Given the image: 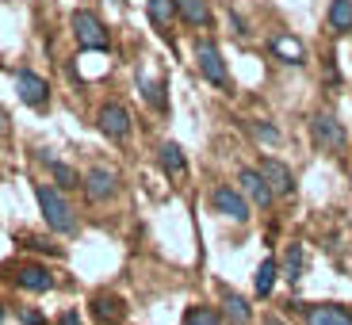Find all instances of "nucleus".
I'll return each mask as SVG.
<instances>
[{
    "label": "nucleus",
    "instance_id": "nucleus-17",
    "mask_svg": "<svg viewBox=\"0 0 352 325\" xmlns=\"http://www.w3.org/2000/svg\"><path fill=\"white\" fill-rule=\"evenodd\" d=\"M46 172H50V184L58 188V192H80L85 188V172H77L73 165H65V161H54V157H43Z\"/></svg>",
    "mask_w": 352,
    "mask_h": 325
},
{
    "label": "nucleus",
    "instance_id": "nucleus-22",
    "mask_svg": "<svg viewBox=\"0 0 352 325\" xmlns=\"http://www.w3.org/2000/svg\"><path fill=\"white\" fill-rule=\"evenodd\" d=\"M276 276H283L280 260H276V256H264L261 268H256V280H253V295H256V299H268V295H272Z\"/></svg>",
    "mask_w": 352,
    "mask_h": 325
},
{
    "label": "nucleus",
    "instance_id": "nucleus-25",
    "mask_svg": "<svg viewBox=\"0 0 352 325\" xmlns=\"http://www.w3.org/2000/svg\"><path fill=\"white\" fill-rule=\"evenodd\" d=\"M138 88H142V100H146V104H150L157 115H165V111H168L165 80H146V77H138Z\"/></svg>",
    "mask_w": 352,
    "mask_h": 325
},
{
    "label": "nucleus",
    "instance_id": "nucleus-29",
    "mask_svg": "<svg viewBox=\"0 0 352 325\" xmlns=\"http://www.w3.org/2000/svg\"><path fill=\"white\" fill-rule=\"evenodd\" d=\"M261 325H291V322H287V317H280V314H264Z\"/></svg>",
    "mask_w": 352,
    "mask_h": 325
},
{
    "label": "nucleus",
    "instance_id": "nucleus-7",
    "mask_svg": "<svg viewBox=\"0 0 352 325\" xmlns=\"http://www.w3.org/2000/svg\"><path fill=\"white\" fill-rule=\"evenodd\" d=\"M12 77H16V96H19V104L31 107V111H38V115L50 111V80H46L43 73L19 65Z\"/></svg>",
    "mask_w": 352,
    "mask_h": 325
},
{
    "label": "nucleus",
    "instance_id": "nucleus-15",
    "mask_svg": "<svg viewBox=\"0 0 352 325\" xmlns=\"http://www.w3.org/2000/svg\"><path fill=\"white\" fill-rule=\"evenodd\" d=\"M219 310H222V322L226 325H253V302L241 291L226 287V283L219 287Z\"/></svg>",
    "mask_w": 352,
    "mask_h": 325
},
{
    "label": "nucleus",
    "instance_id": "nucleus-21",
    "mask_svg": "<svg viewBox=\"0 0 352 325\" xmlns=\"http://www.w3.org/2000/svg\"><path fill=\"white\" fill-rule=\"evenodd\" d=\"M326 27L333 35H352V0H329Z\"/></svg>",
    "mask_w": 352,
    "mask_h": 325
},
{
    "label": "nucleus",
    "instance_id": "nucleus-14",
    "mask_svg": "<svg viewBox=\"0 0 352 325\" xmlns=\"http://www.w3.org/2000/svg\"><path fill=\"white\" fill-rule=\"evenodd\" d=\"M88 314L96 317L100 325H123L126 322V302L115 291H92L88 299Z\"/></svg>",
    "mask_w": 352,
    "mask_h": 325
},
{
    "label": "nucleus",
    "instance_id": "nucleus-27",
    "mask_svg": "<svg viewBox=\"0 0 352 325\" xmlns=\"http://www.w3.org/2000/svg\"><path fill=\"white\" fill-rule=\"evenodd\" d=\"M16 317H19V325H46V314H38V310H31V306H19Z\"/></svg>",
    "mask_w": 352,
    "mask_h": 325
},
{
    "label": "nucleus",
    "instance_id": "nucleus-8",
    "mask_svg": "<svg viewBox=\"0 0 352 325\" xmlns=\"http://www.w3.org/2000/svg\"><path fill=\"white\" fill-rule=\"evenodd\" d=\"M85 199L88 203H96V207H104V203H111V199H119V192H123V176L115 172V168H107V165H92L85 172Z\"/></svg>",
    "mask_w": 352,
    "mask_h": 325
},
{
    "label": "nucleus",
    "instance_id": "nucleus-13",
    "mask_svg": "<svg viewBox=\"0 0 352 325\" xmlns=\"http://www.w3.org/2000/svg\"><path fill=\"white\" fill-rule=\"evenodd\" d=\"M238 184H241V192L249 195V203L261 207V211H268V207L276 203V192L268 188V180H264V172L256 165H241L238 168Z\"/></svg>",
    "mask_w": 352,
    "mask_h": 325
},
{
    "label": "nucleus",
    "instance_id": "nucleus-12",
    "mask_svg": "<svg viewBox=\"0 0 352 325\" xmlns=\"http://www.w3.org/2000/svg\"><path fill=\"white\" fill-rule=\"evenodd\" d=\"M157 168L173 180V184H188L192 176V165H188V153L180 142H161L157 146Z\"/></svg>",
    "mask_w": 352,
    "mask_h": 325
},
{
    "label": "nucleus",
    "instance_id": "nucleus-24",
    "mask_svg": "<svg viewBox=\"0 0 352 325\" xmlns=\"http://www.w3.org/2000/svg\"><path fill=\"white\" fill-rule=\"evenodd\" d=\"M241 126H245L256 142H264V146H280L283 142V131L276 123H268V119H241Z\"/></svg>",
    "mask_w": 352,
    "mask_h": 325
},
{
    "label": "nucleus",
    "instance_id": "nucleus-5",
    "mask_svg": "<svg viewBox=\"0 0 352 325\" xmlns=\"http://www.w3.org/2000/svg\"><path fill=\"white\" fill-rule=\"evenodd\" d=\"M92 123H96V131L104 134L107 142H115V146H126V142L134 138V115L123 100H104V104L96 107V115H92Z\"/></svg>",
    "mask_w": 352,
    "mask_h": 325
},
{
    "label": "nucleus",
    "instance_id": "nucleus-30",
    "mask_svg": "<svg viewBox=\"0 0 352 325\" xmlns=\"http://www.w3.org/2000/svg\"><path fill=\"white\" fill-rule=\"evenodd\" d=\"M8 322V302H0V325Z\"/></svg>",
    "mask_w": 352,
    "mask_h": 325
},
{
    "label": "nucleus",
    "instance_id": "nucleus-31",
    "mask_svg": "<svg viewBox=\"0 0 352 325\" xmlns=\"http://www.w3.org/2000/svg\"><path fill=\"white\" fill-rule=\"evenodd\" d=\"M0 134H4V111H0Z\"/></svg>",
    "mask_w": 352,
    "mask_h": 325
},
{
    "label": "nucleus",
    "instance_id": "nucleus-11",
    "mask_svg": "<svg viewBox=\"0 0 352 325\" xmlns=\"http://www.w3.org/2000/svg\"><path fill=\"white\" fill-rule=\"evenodd\" d=\"M264 172V180H268V188L276 192V199H291L295 195V188H299V180H295V172H291L287 161L272 157V153H264L261 165H256Z\"/></svg>",
    "mask_w": 352,
    "mask_h": 325
},
{
    "label": "nucleus",
    "instance_id": "nucleus-19",
    "mask_svg": "<svg viewBox=\"0 0 352 325\" xmlns=\"http://www.w3.org/2000/svg\"><path fill=\"white\" fill-rule=\"evenodd\" d=\"M280 268H283V280H287L291 287H299L302 276H307V249H302V241H291V245L283 249Z\"/></svg>",
    "mask_w": 352,
    "mask_h": 325
},
{
    "label": "nucleus",
    "instance_id": "nucleus-3",
    "mask_svg": "<svg viewBox=\"0 0 352 325\" xmlns=\"http://www.w3.org/2000/svg\"><path fill=\"white\" fill-rule=\"evenodd\" d=\"M69 35L77 43V50L85 54H107L111 50V31L100 19V12L92 8H73L69 12Z\"/></svg>",
    "mask_w": 352,
    "mask_h": 325
},
{
    "label": "nucleus",
    "instance_id": "nucleus-26",
    "mask_svg": "<svg viewBox=\"0 0 352 325\" xmlns=\"http://www.w3.org/2000/svg\"><path fill=\"white\" fill-rule=\"evenodd\" d=\"M19 245L31 249V253H38V256H65V249L58 245V241L38 238V234H19Z\"/></svg>",
    "mask_w": 352,
    "mask_h": 325
},
{
    "label": "nucleus",
    "instance_id": "nucleus-16",
    "mask_svg": "<svg viewBox=\"0 0 352 325\" xmlns=\"http://www.w3.org/2000/svg\"><path fill=\"white\" fill-rule=\"evenodd\" d=\"M176 16L192 31H211L214 27V8L211 0H176Z\"/></svg>",
    "mask_w": 352,
    "mask_h": 325
},
{
    "label": "nucleus",
    "instance_id": "nucleus-6",
    "mask_svg": "<svg viewBox=\"0 0 352 325\" xmlns=\"http://www.w3.org/2000/svg\"><path fill=\"white\" fill-rule=\"evenodd\" d=\"M207 203H211L214 214L238 222V226H245V222L253 218V203H249V195L241 192V188H234V184H214L211 192H207Z\"/></svg>",
    "mask_w": 352,
    "mask_h": 325
},
{
    "label": "nucleus",
    "instance_id": "nucleus-2",
    "mask_svg": "<svg viewBox=\"0 0 352 325\" xmlns=\"http://www.w3.org/2000/svg\"><path fill=\"white\" fill-rule=\"evenodd\" d=\"M192 58H195V69H199V77L207 80L214 92H222V96H234V77H230V65H226V58H222L219 43H214L211 35H195Z\"/></svg>",
    "mask_w": 352,
    "mask_h": 325
},
{
    "label": "nucleus",
    "instance_id": "nucleus-18",
    "mask_svg": "<svg viewBox=\"0 0 352 325\" xmlns=\"http://www.w3.org/2000/svg\"><path fill=\"white\" fill-rule=\"evenodd\" d=\"M146 12H150V23L157 27V35L165 43H173V27H176V0H146Z\"/></svg>",
    "mask_w": 352,
    "mask_h": 325
},
{
    "label": "nucleus",
    "instance_id": "nucleus-23",
    "mask_svg": "<svg viewBox=\"0 0 352 325\" xmlns=\"http://www.w3.org/2000/svg\"><path fill=\"white\" fill-rule=\"evenodd\" d=\"M180 325H226L222 322V310L211 306V302H192L180 317Z\"/></svg>",
    "mask_w": 352,
    "mask_h": 325
},
{
    "label": "nucleus",
    "instance_id": "nucleus-1",
    "mask_svg": "<svg viewBox=\"0 0 352 325\" xmlns=\"http://www.w3.org/2000/svg\"><path fill=\"white\" fill-rule=\"evenodd\" d=\"M31 188H35V203H38V214H43L46 229H50V234H62V238H77L80 234V214L69 203V195L58 192L50 180H35Z\"/></svg>",
    "mask_w": 352,
    "mask_h": 325
},
{
    "label": "nucleus",
    "instance_id": "nucleus-20",
    "mask_svg": "<svg viewBox=\"0 0 352 325\" xmlns=\"http://www.w3.org/2000/svg\"><path fill=\"white\" fill-rule=\"evenodd\" d=\"M268 46H272V54L283 65H302L307 62V46H302L299 38H291V35H276Z\"/></svg>",
    "mask_w": 352,
    "mask_h": 325
},
{
    "label": "nucleus",
    "instance_id": "nucleus-10",
    "mask_svg": "<svg viewBox=\"0 0 352 325\" xmlns=\"http://www.w3.org/2000/svg\"><path fill=\"white\" fill-rule=\"evenodd\" d=\"M302 325H352V306L344 302H291Z\"/></svg>",
    "mask_w": 352,
    "mask_h": 325
},
{
    "label": "nucleus",
    "instance_id": "nucleus-4",
    "mask_svg": "<svg viewBox=\"0 0 352 325\" xmlns=\"http://www.w3.org/2000/svg\"><path fill=\"white\" fill-rule=\"evenodd\" d=\"M310 142H314V150L326 153V157L344 153V146H349V131H344L341 115H337L333 107H318V111L310 115Z\"/></svg>",
    "mask_w": 352,
    "mask_h": 325
},
{
    "label": "nucleus",
    "instance_id": "nucleus-9",
    "mask_svg": "<svg viewBox=\"0 0 352 325\" xmlns=\"http://www.w3.org/2000/svg\"><path fill=\"white\" fill-rule=\"evenodd\" d=\"M12 283H16L19 291H31V295H46V291L58 287V276H54L50 264L43 260H23V264H12Z\"/></svg>",
    "mask_w": 352,
    "mask_h": 325
},
{
    "label": "nucleus",
    "instance_id": "nucleus-28",
    "mask_svg": "<svg viewBox=\"0 0 352 325\" xmlns=\"http://www.w3.org/2000/svg\"><path fill=\"white\" fill-rule=\"evenodd\" d=\"M58 325H85V322H80V314H77V310H62V314H58Z\"/></svg>",
    "mask_w": 352,
    "mask_h": 325
}]
</instances>
